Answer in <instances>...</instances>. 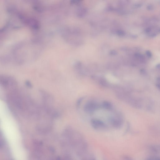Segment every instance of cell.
Masks as SVG:
<instances>
[{"instance_id": "1", "label": "cell", "mask_w": 160, "mask_h": 160, "mask_svg": "<svg viewBox=\"0 0 160 160\" xmlns=\"http://www.w3.org/2000/svg\"><path fill=\"white\" fill-rule=\"evenodd\" d=\"M99 107L98 104L95 101L90 100L87 102L84 106L83 110L86 113L91 114Z\"/></svg>"}, {"instance_id": "2", "label": "cell", "mask_w": 160, "mask_h": 160, "mask_svg": "<svg viewBox=\"0 0 160 160\" xmlns=\"http://www.w3.org/2000/svg\"><path fill=\"white\" fill-rule=\"evenodd\" d=\"M91 123L92 126L95 128L99 129L104 128V123L101 121L96 119H93L91 120Z\"/></svg>"}, {"instance_id": "3", "label": "cell", "mask_w": 160, "mask_h": 160, "mask_svg": "<svg viewBox=\"0 0 160 160\" xmlns=\"http://www.w3.org/2000/svg\"><path fill=\"white\" fill-rule=\"evenodd\" d=\"M103 107L106 109H110L112 108L111 104L108 102H104L103 103Z\"/></svg>"}, {"instance_id": "4", "label": "cell", "mask_w": 160, "mask_h": 160, "mask_svg": "<svg viewBox=\"0 0 160 160\" xmlns=\"http://www.w3.org/2000/svg\"><path fill=\"white\" fill-rule=\"evenodd\" d=\"M83 99V97H81L80 98H79L77 101L76 105L77 108H79L81 104V103H82V102Z\"/></svg>"}, {"instance_id": "5", "label": "cell", "mask_w": 160, "mask_h": 160, "mask_svg": "<svg viewBox=\"0 0 160 160\" xmlns=\"http://www.w3.org/2000/svg\"><path fill=\"white\" fill-rule=\"evenodd\" d=\"M117 33L118 35L120 36H123L124 34V32L121 30H118L117 31Z\"/></svg>"}, {"instance_id": "6", "label": "cell", "mask_w": 160, "mask_h": 160, "mask_svg": "<svg viewBox=\"0 0 160 160\" xmlns=\"http://www.w3.org/2000/svg\"><path fill=\"white\" fill-rule=\"evenodd\" d=\"M147 160H159V158L155 157H152L148 158Z\"/></svg>"}, {"instance_id": "7", "label": "cell", "mask_w": 160, "mask_h": 160, "mask_svg": "<svg viewBox=\"0 0 160 160\" xmlns=\"http://www.w3.org/2000/svg\"><path fill=\"white\" fill-rule=\"evenodd\" d=\"M27 85L29 88H31L32 87V85L31 82L29 81H27L26 82Z\"/></svg>"}, {"instance_id": "8", "label": "cell", "mask_w": 160, "mask_h": 160, "mask_svg": "<svg viewBox=\"0 0 160 160\" xmlns=\"http://www.w3.org/2000/svg\"><path fill=\"white\" fill-rule=\"evenodd\" d=\"M146 54L149 57H151L152 56V53L149 51H147L146 52Z\"/></svg>"}, {"instance_id": "9", "label": "cell", "mask_w": 160, "mask_h": 160, "mask_svg": "<svg viewBox=\"0 0 160 160\" xmlns=\"http://www.w3.org/2000/svg\"><path fill=\"white\" fill-rule=\"evenodd\" d=\"M110 54L112 55H115L117 54V52L115 51H111L110 52Z\"/></svg>"}, {"instance_id": "10", "label": "cell", "mask_w": 160, "mask_h": 160, "mask_svg": "<svg viewBox=\"0 0 160 160\" xmlns=\"http://www.w3.org/2000/svg\"><path fill=\"white\" fill-rule=\"evenodd\" d=\"M123 160H132L131 158H129V157H125L124 158Z\"/></svg>"}, {"instance_id": "11", "label": "cell", "mask_w": 160, "mask_h": 160, "mask_svg": "<svg viewBox=\"0 0 160 160\" xmlns=\"http://www.w3.org/2000/svg\"><path fill=\"white\" fill-rule=\"evenodd\" d=\"M151 30V28H148L146 30V32H149Z\"/></svg>"}]
</instances>
